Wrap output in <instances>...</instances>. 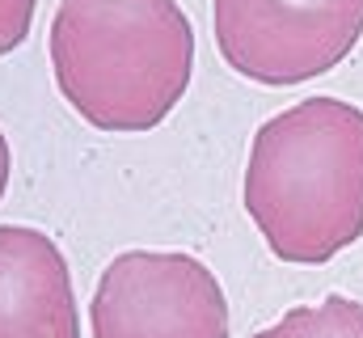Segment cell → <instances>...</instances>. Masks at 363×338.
<instances>
[{"mask_svg":"<svg viewBox=\"0 0 363 338\" xmlns=\"http://www.w3.org/2000/svg\"><path fill=\"white\" fill-rule=\"evenodd\" d=\"M245 212L274 258L321 266L363 237V110L304 97L271 114L250 144Z\"/></svg>","mask_w":363,"mask_h":338,"instance_id":"6da1fadb","label":"cell"},{"mask_svg":"<svg viewBox=\"0 0 363 338\" xmlns=\"http://www.w3.org/2000/svg\"><path fill=\"white\" fill-rule=\"evenodd\" d=\"M60 97L97 131H152L194 77V26L178 0H60L47 34Z\"/></svg>","mask_w":363,"mask_h":338,"instance_id":"7a4b0ae2","label":"cell"},{"mask_svg":"<svg viewBox=\"0 0 363 338\" xmlns=\"http://www.w3.org/2000/svg\"><path fill=\"white\" fill-rule=\"evenodd\" d=\"M220 60L254 84L291 89L334 72L363 38V0H211Z\"/></svg>","mask_w":363,"mask_h":338,"instance_id":"3957f363","label":"cell"},{"mask_svg":"<svg viewBox=\"0 0 363 338\" xmlns=\"http://www.w3.org/2000/svg\"><path fill=\"white\" fill-rule=\"evenodd\" d=\"M89 326L93 338H228V296L190 254L127 250L93 288Z\"/></svg>","mask_w":363,"mask_h":338,"instance_id":"277c9868","label":"cell"},{"mask_svg":"<svg viewBox=\"0 0 363 338\" xmlns=\"http://www.w3.org/2000/svg\"><path fill=\"white\" fill-rule=\"evenodd\" d=\"M0 338H81L68 258L30 224H0Z\"/></svg>","mask_w":363,"mask_h":338,"instance_id":"5b68a950","label":"cell"},{"mask_svg":"<svg viewBox=\"0 0 363 338\" xmlns=\"http://www.w3.org/2000/svg\"><path fill=\"white\" fill-rule=\"evenodd\" d=\"M254 338H363V305L342 292H330L317 305L287 309L274 326L258 330Z\"/></svg>","mask_w":363,"mask_h":338,"instance_id":"8992f818","label":"cell"},{"mask_svg":"<svg viewBox=\"0 0 363 338\" xmlns=\"http://www.w3.org/2000/svg\"><path fill=\"white\" fill-rule=\"evenodd\" d=\"M34 9L38 0H0V55H13L30 38Z\"/></svg>","mask_w":363,"mask_h":338,"instance_id":"52a82bcc","label":"cell"},{"mask_svg":"<svg viewBox=\"0 0 363 338\" xmlns=\"http://www.w3.org/2000/svg\"><path fill=\"white\" fill-rule=\"evenodd\" d=\"M9 178H13V153H9V140H4V131H0V199H4V190H9Z\"/></svg>","mask_w":363,"mask_h":338,"instance_id":"ba28073f","label":"cell"}]
</instances>
